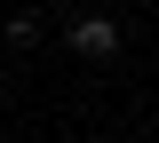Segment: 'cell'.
<instances>
[{"label": "cell", "mask_w": 159, "mask_h": 143, "mask_svg": "<svg viewBox=\"0 0 159 143\" xmlns=\"http://www.w3.org/2000/svg\"><path fill=\"white\" fill-rule=\"evenodd\" d=\"M64 48H72V56H88V64H111V56H119V24H111V16H72Z\"/></svg>", "instance_id": "6da1fadb"}, {"label": "cell", "mask_w": 159, "mask_h": 143, "mask_svg": "<svg viewBox=\"0 0 159 143\" xmlns=\"http://www.w3.org/2000/svg\"><path fill=\"white\" fill-rule=\"evenodd\" d=\"M40 32H48V24H40V8H16L0 40H8V48H40Z\"/></svg>", "instance_id": "7a4b0ae2"}]
</instances>
